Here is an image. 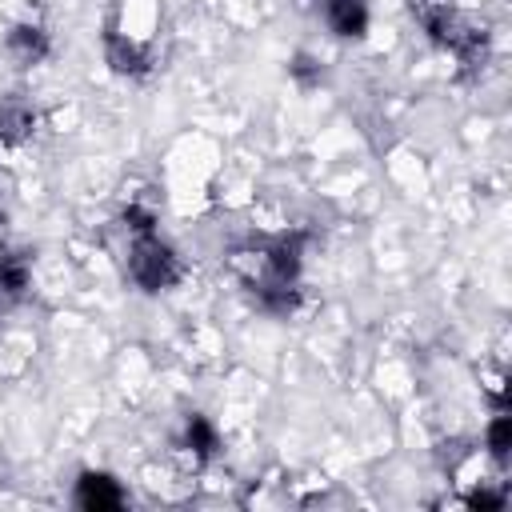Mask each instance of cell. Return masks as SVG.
Returning <instances> with one entry per match:
<instances>
[{"label":"cell","instance_id":"5b68a950","mask_svg":"<svg viewBox=\"0 0 512 512\" xmlns=\"http://www.w3.org/2000/svg\"><path fill=\"white\" fill-rule=\"evenodd\" d=\"M488 444H492L496 456L508 452V420H504V416H496V424H492V432H488Z\"/></svg>","mask_w":512,"mask_h":512},{"label":"cell","instance_id":"6da1fadb","mask_svg":"<svg viewBox=\"0 0 512 512\" xmlns=\"http://www.w3.org/2000/svg\"><path fill=\"white\" fill-rule=\"evenodd\" d=\"M128 272H132V280H136L140 288H148V292H156V288H168V284L180 276V268H176V256L168 252V244H160V240L148 232V224H140V240L132 244V256H128Z\"/></svg>","mask_w":512,"mask_h":512},{"label":"cell","instance_id":"3957f363","mask_svg":"<svg viewBox=\"0 0 512 512\" xmlns=\"http://www.w3.org/2000/svg\"><path fill=\"white\" fill-rule=\"evenodd\" d=\"M76 500H80L84 508H120V504H124L120 488H116L108 476H84Z\"/></svg>","mask_w":512,"mask_h":512},{"label":"cell","instance_id":"7a4b0ae2","mask_svg":"<svg viewBox=\"0 0 512 512\" xmlns=\"http://www.w3.org/2000/svg\"><path fill=\"white\" fill-rule=\"evenodd\" d=\"M324 20L336 36H360L368 24L364 0H324Z\"/></svg>","mask_w":512,"mask_h":512},{"label":"cell","instance_id":"277c9868","mask_svg":"<svg viewBox=\"0 0 512 512\" xmlns=\"http://www.w3.org/2000/svg\"><path fill=\"white\" fill-rule=\"evenodd\" d=\"M8 48H12L24 64H32V60L44 56V32H40V28H16L12 40H8Z\"/></svg>","mask_w":512,"mask_h":512}]
</instances>
